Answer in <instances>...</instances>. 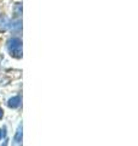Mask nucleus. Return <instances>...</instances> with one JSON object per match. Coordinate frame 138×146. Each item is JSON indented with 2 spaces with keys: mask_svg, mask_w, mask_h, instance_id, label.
<instances>
[{
  "mask_svg": "<svg viewBox=\"0 0 138 146\" xmlns=\"http://www.w3.org/2000/svg\"><path fill=\"white\" fill-rule=\"evenodd\" d=\"M21 102H22V98L20 95H16V96H12L7 100V106L10 108H17L20 107Z\"/></svg>",
  "mask_w": 138,
  "mask_h": 146,
  "instance_id": "nucleus-4",
  "label": "nucleus"
},
{
  "mask_svg": "<svg viewBox=\"0 0 138 146\" xmlns=\"http://www.w3.org/2000/svg\"><path fill=\"white\" fill-rule=\"evenodd\" d=\"M13 15L16 16V18L21 17V15H22V4L21 3L15 4V6H13Z\"/></svg>",
  "mask_w": 138,
  "mask_h": 146,
  "instance_id": "nucleus-6",
  "label": "nucleus"
},
{
  "mask_svg": "<svg viewBox=\"0 0 138 146\" xmlns=\"http://www.w3.org/2000/svg\"><path fill=\"white\" fill-rule=\"evenodd\" d=\"M7 50L9 54L15 58L22 57V40L17 36H12L7 42Z\"/></svg>",
  "mask_w": 138,
  "mask_h": 146,
  "instance_id": "nucleus-1",
  "label": "nucleus"
},
{
  "mask_svg": "<svg viewBox=\"0 0 138 146\" xmlns=\"http://www.w3.org/2000/svg\"><path fill=\"white\" fill-rule=\"evenodd\" d=\"M9 28L11 29V32H15V33L21 32L22 31V21H21V18H15L12 22H10V27H9Z\"/></svg>",
  "mask_w": 138,
  "mask_h": 146,
  "instance_id": "nucleus-5",
  "label": "nucleus"
},
{
  "mask_svg": "<svg viewBox=\"0 0 138 146\" xmlns=\"http://www.w3.org/2000/svg\"><path fill=\"white\" fill-rule=\"evenodd\" d=\"M10 27V18L6 15H0V33L6 32Z\"/></svg>",
  "mask_w": 138,
  "mask_h": 146,
  "instance_id": "nucleus-3",
  "label": "nucleus"
},
{
  "mask_svg": "<svg viewBox=\"0 0 138 146\" xmlns=\"http://www.w3.org/2000/svg\"><path fill=\"white\" fill-rule=\"evenodd\" d=\"M6 135V128L4 127V129H0V140H3V138H5Z\"/></svg>",
  "mask_w": 138,
  "mask_h": 146,
  "instance_id": "nucleus-7",
  "label": "nucleus"
},
{
  "mask_svg": "<svg viewBox=\"0 0 138 146\" xmlns=\"http://www.w3.org/2000/svg\"><path fill=\"white\" fill-rule=\"evenodd\" d=\"M22 139H23V125L20 123L16 129L15 136L12 139V146H22Z\"/></svg>",
  "mask_w": 138,
  "mask_h": 146,
  "instance_id": "nucleus-2",
  "label": "nucleus"
},
{
  "mask_svg": "<svg viewBox=\"0 0 138 146\" xmlns=\"http://www.w3.org/2000/svg\"><path fill=\"white\" fill-rule=\"evenodd\" d=\"M3 117H4V111H3V108L0 107V119H3Z\"/></svg>",
  "mask_w": 138,
  "mask_h": 146,
  "instance_id": "nucleus-8",
  "label": "nucleus"
}]
</instances>
